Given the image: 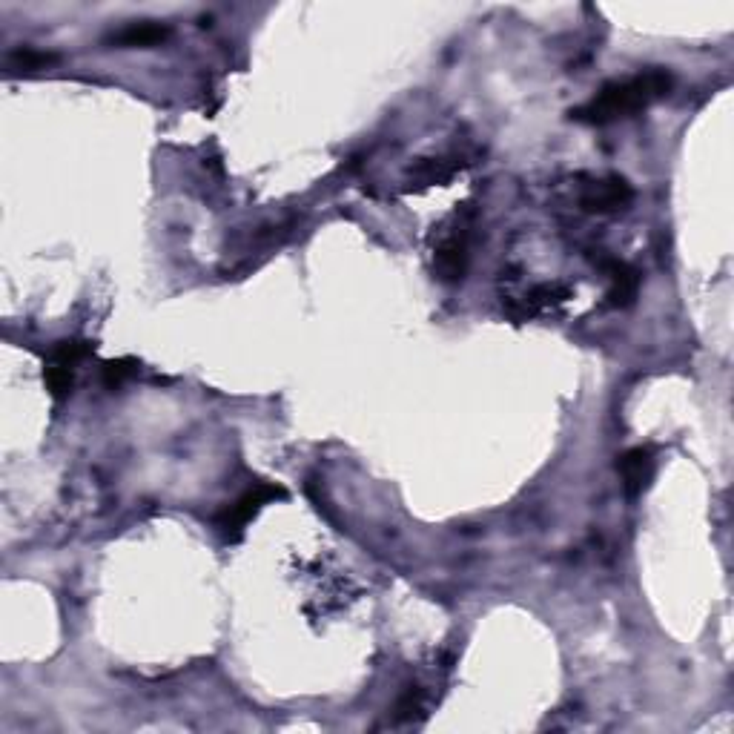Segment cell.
<instances>
[{"label": "cell", "instance_id": "1", "mask_svg": "<svg viewBox=\"0 0 734 734\" xmlns=\"http://www.w3.org/2000/svg\"><path fill=\"white\" fill-rule=\"evenodd\" d=\"M671 87H674L671 72L660 69V66L646 69L640 75L605 84L588 104L571 109V118L583 121V124H594V127H605V124L623 121V118H631V115L648 109L654 101L666 98Z\"/></svg>", "mask_w": 734, "mask_h": 734}, {"label": "cell", "instance_id": "2", "mask_svg": "<svg viewBox=\"0 0 734 734\" xmlns=\"http://www.w3.org/2000/svg\"><path fill=\"white\" fill-rule=\"evenodd\" d=\"M284 497H287V491H284L281 485H276V482H256V485H250L244 494H238L233 502H227V505L218 511L216 531L227 542L241 540L244 528L259 517L270 502H276V499Z\"/></svg>", "mask_w": 734, "mask_h": 734}, {"label": "cell", "instance_id": "3", "mask_svg": "<svg viewBox=\"0 0 734 734\" xmlns=\"http://www.w3.org/2000/svg\"><path fill=\"white\" fill-rule=\"evenodd\" d=\"M471 230H474V216L468 210H456L454 224L448 227V233L439 236V244L433 247V270L448 284L465 279L468 259H471Z\"/></svg>", "mask_w": 734, "mask_h": 734}, {"label": "cell", "instance_id": "4", "mask_svg": "<svg viewBox=\"0 0 734 734\" xmlns=\"http://www.w3.org/2000/svg\"><path fill=\"white\" fill-rule=\"evenodd\" d=\"M631 201H634V190H631L626 178H620V175L591 178L580 190V207L585 213H594V216L623 213V210H628Z\"/></svg>", "mask_w": 734, "mask_h": 734}, {"label": "cell", "instance_id": "5", "mask_svg": "<svg viewBox=\"0 0 734 734\" xmlns=\"http://www.w3.org/2000/svg\"><path fill=\"white\" fill-rule=\"evenodd\" d=\"M617 471L623 476V488L631 499L643 497L651 485V479L657 474V454L651 445H637L626 454L620 456L617 462Z\"/></svg>", "mask_w": 734, "mask_h": 734}, {"label": "cell", "instance_id": "6", "mask_svg": "<svg viewBox=\"0 0 734 734\" xmlns=\"http://www.w3.org/2000/svg\"><path fill=\"white\" fill-rule=\"evenodd\" d=\"M594 261L603 267V273L611 281V287H608V304L611 307H628V304H634L637 293H640V273L631 264H626V261L611 259V256H600V259Z\"/></svg>", "mask_w": 734, "mask_h": 734}, {"label": "cell", "instance_id": "7", "mask_svg": "<svg viewBox=\"0 0 734 734\" xmlns=\"http://www.w3.org/2000/svg\"><path fill=\"white\" fill-rule=\"evenodd\" d=\"M167 38H170V29H167V26L152 21H141L118 29V32L109 38V44L118 46V49H150V46L164 44Z\"/></svg>", "mask_w": 734, "mask_h": 734}, {"label": "cell", "instance_id": "8", "mask_svg": "<svg viewBox=\"0 0 734 734\" xmlns=\"http://www.w3.org/2000/svg\"><path fill=\"white\" fill-rule=\"evenodd\" d=\"M92 353H95V345H92V342H84V339H61V342L52 345L44 365L64 367V370H72V373H75L78 365L87 362Z\"/></svg>", "mask_w": 734, "mask_h": 734}, {"label": "cell", "instance_id": "9", "mask_svg": "<svg viewBox=\"0 0 734 734\" xmlns=\"http://www.w3.org/2000/svg\"><path fill=\"white\" fill-rule=\"evenodd\" d=\"M468 161L462 155H448V158H431L425 164H419L413 175L422 187H431V184H445L456 175V170H462Z\"/></svg>", "mask_w": 734, "mask_h": 734}, {"label": "cell", "instance_id": "10", "mask_svg": "<svg viewBox=\"0 0 734 734\" xmlns=\"http://www.w3.org/2000/svg\"><path fill=\"white\" fill-rule=\"evenodd\" d=\"M138 359H130V356H124V359H112L104 365L101 370V382H104V388L107 390H121L127 382H132L135 376H138Z\"/></svg>", "mask_w": 734, "mask_h": 734}, {"label": "cell", "instance_id": "11", "mask_svg": "<svg viewBox=\"0 0 734 734\" xmlns=\"http://www.w3.org/2000/svg\"><path fill=\"white\" fill-rule=\"evenodd\" d=\"M44 385L46 390L52 393V399H66L72 388H75V373L72 370H64V367H52L44 365Z\"/></svg>", "mask_w": 734, "mask_h": 734}, {"label": "cell", "instance_id": "12", "mask_svg": "<svg viewBox=\"0 0 734 734\" xmlns=\"http://www.w3.org/2000/svg\"><path fill=\"white\" fill-rule=\"evenodd\" d=\"M419 712H422V689L411 686L396 703V720H413Z\"/></svg>", "mask_w": 734, "mask_h": 734}, {"label": "cell", "instance_id": "13", "mask_svg": "<svg viewBox=\"0 0 734 734\" xmlns=\"http://www.w3.org/2000/svg\"><path fill=\"white\" fill-rule=\"evenodd\" d=\"M52 61H55L52 55L32 52V49H23V52H15V55H12V66H23V69H41V66L52 64Z\"/></svg>", "mask_w": 734, "mask_h": 734}]
</instances>
